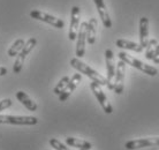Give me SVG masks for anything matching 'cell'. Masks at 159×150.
Instances as JSON below:
<instances>
[{"mask_svg":"<svg viewBox=\"0 0 159 150\" xmlns=\"http://www.w3.org/2000/svg\"><path fill=\"white\" fill-rule=\"evenodd\" d=\"M70 65H72L73 68H75L76 71H79L81 74L87 75L89 79H91L93 82L98 83L99 86H107V80H106V77H104L103 75H100L93 68L88 66L87 63H84L83 61H81L79 58H73L70 60Z\"/></svg>","mask_w":159,"mask_h":150,"instance_id":"obj_1","label":"cell"},{"mask_svg":"<svg viewBox=\"0 0 159 150\" xmlns=\"http://www.w3.org/2000/svg\"><path fill=\"white\" fill-rule=\"evenodd\" d=\"M118 55H119V59L122 60L123 63L130 65L133 67H135L136 69H139V71H142L143 73L150 75V76H156V75L158 74L157 68H155L153 66H150V65H148V63H143L141 60L136 59V58L131 57L130 54H128L126 52H120Z\"/></svg>","mask_w":159,"mask_h":150,"instance_id":"obj_2","label":"cell"},{"mask_svg":"<svg viewBox=\"0 0 159 150\" xmlns=\"http://www.w3.org/2000/svg\"><path fill=\"white\" fill-rule=\"evenodd\" d=\"M36 44H37V40L36 38H34V37L29 38V40L25 42L23 49L21 50V52L17 54V57H16V60H15V63H14V66H13V72H14L15 74H19V73L21 72V69H22V67H23L24 60H25V58H27V55L34 50V48L36 46Z\"/></svg>","mask_w":159,"mask_h":150,"instance_id":"obj_3","label":"cell"},{"mask_svg":"<svg viewBox=\"0 0 159 150\" xmlns=\"http://www.w3.org/2000/svg\"><path fill=\"white\" fill-rule=\"evenodd\" d=\"M38 119L31 115H0V124H11V125H37Z\"/></svg>","mask_w":159,"mask_h":150,"instance_id":"obj_4","label":"cell"},{"mask_svg":"<svg viewBox=\"0 0 159 150\" xmlns=\"http://www.w3.org/2000/svg\"><path fill=\"white\" fill-rule=\"evenodd\" d=\"M102 86H99L98 83H96L92 81L91 83H90V88H91L92 92H93V95L96 96V98H97V101L99 102L100 106L103 107V110L105 113H107V115H111L112 112H113V107H112L111 103L108 102L107 97H106V95L104 94V91L102 90Z\"/></svg>","mask_w":159,"mask_h":150,"instance_id":"obj_5","label":"cell"},{"mask_svg":"<svg viewBox=\"0 0 159 150\" xmlns=\"http://www.w3.org/2000/svg\"><path fill=\"white\" fill-rule=\"evenodd\" d=\"M30 16L32 19H36V20L43 21L45 23H48L53 26L54 28H58V29H62L65 26V22L62 20H60L58 17L53 15H50V14H46L44 12H40V11H37V9H34L30 12Z\"/></svg>","mask_w":159,"mask_h":150,"instance_id":"obj_6","label":"cell"},{"mask_svg":"<svg viewBox=\"0 0 159 150\" xmlns=\"http://www.w3.org/2000/svg\"><path fill=\"white\" fill-rule=\"evenodd\" d=\"M105 61H106V69H107V86L106 87L110 89V90H113V79L116 76V63H114V54H113V51L107 49L105 51Z\"/></svg>","mask_w":159,"mask_h":150,"instance_id":"obj_7","label":"cell"},{"mask_svg":"<svg viewBox=\"0 0 159 150\" xmlns=\"http://www.w3.org/2000/svg\"><path fill=\"white\" fill-rule=\"evenodd\" d=\"M125 72H126V63L120 60L116 63V76H114V86L113 90L116 91V95H121L123 92V82H125Z\"/></svg>","mask_w":159,"mask_h":150,"instance_id":"obj_8","label":"cell"},{"mask_svg":"<svg viewBox=\"0 0 159 150\" xmlns=\"http://www.w3.org/2000/svg\"><path fill=\"white\" fill-rule=\"evenodd\" d=\"M159 146V138H139V140H131L125 144V148L128 150H135L145 147H156Z\"/></svg>","mask_w":159,"mask_h":150,"instance_id":"obj_9","label":"cell"},{"mask_svg":"<svg viewBox=\"0 0 159 150\" xmlns=\"http://www.w3.org/2000/svg\"><path fill=\"white\" fill-rule=\"evenodd\" d=\"M80 29V7L73 6L72 13H70V26H69V31L68 37L70 40H75L79 34Z\"/></svg>","mask_w":159,"mask_h":150,"instance_id":"obj_10","label":"cell"},{"mask_svg":"<svg viewBox=\"0 0 159 150\" xmlns=\"http://www.w3.org/2000/svg\"><path fill=\"white\" fill-rule=\"evenodd\" d=\"M87 26L88 22H82L80 26L77 34V43H76V57L82 58L85 53V40H87Z\"/></svg>","mask_w":159,"mask_h":150,"instance_id":"obj_11","label":"cell"},{"mask_svg":"<svg viewBox=\"0 0 159 150\" xmlns=\"http://www.w3.org/2000/svg\"><path fill=\"white\" fill-rule=\"evenodd\" d=\"M81 80H82V75L80 74V73H76V74L73 75V77L69 80V82H68L67 87L65 88L64 91L59 95L60 102H65V101H67L68 97L72 95V92L75 90V88L77 87V84L81 82Z\"/></svg>","mask_w":159,"mask_h":150,"instance_id":"obj_12","label":"cell"},{"mask_svg":"<svg viewBox=\"0 0 159 150\" xmlns=\"http://www.w3.org/2000/svg\"><path fill=\"white\" fill-rule=\"evenodd\" d=\"M93 2H95L96 7H97V11H98V14H99L100 19H102L104 27L112 28L111 17H110V14L107 12V8H106V5L104 2V0H93Z\"/></svg>","mask_w":159,"mask_h":150,"instance_id":"obj_13","label":"cell"},{"mask_svg":"<svg viewBox=\"0 0 159 150\" xmlns=\"http://www.w3.org/2000/svg\"><path fill=\"white\" fill-rule=\"evenodd\" d=\"M139 40H141V46L147 48L149 43V20L148 17L143 16L139 20Z\"/></svg>","mask_w":159,"mask_h":150,"instance_id":"obj_14","label":"cell"},{"mask_svg":"<svg viewBox=\"0 0 159 150\" xmlns=\"http://www.w3.org/2000/svg\"><path fill=\"white\" fill-rule=\"evenodd\" d=\"M16 98H17L19 102H21V104H22L23 106L27 107L29 111L34 112V111L37 110L36 102H34V101H32L24 91H17V92H16Z\"/></svg>","mask_w":159,"mask_h":150,"instance_id":"obj_15","label":"cell"},{"mask_svg":"<svg viewBox=\"0 0 159 150\" xmlns=\"http://www.w3.org/2000/svg\"><path fill=\"white\" fill-rule=\"evenodd\" d=\"M116 46L120 49H126V50H130V51L134 52H141L143 51V48L141 46V44H137L135 42H130V40H116Z\"/></svg>","mask_w":159,"mask_h":150,"instance_id":"obj_16","label":"cell"},{"mask_svg":"<svg viewBox=\"0 0 159 150\" xmlns=\"http://www.w3.org/2000/svg\"><path fill=\"white\" fill-rule=\"evenodd\" d=\"M96 31H97V20L95 17H91L87 26V40L89 44H95Z\"/></svg>","mask_w":159,"mask_h":150,"instance_id":"obj_17","label":"cell"},{"mask_svg":"<svg viewBox=\"0 0 159 150\" xmlns=\"http://www.w3.org/2000/svg\"><path fill=\"white\" fill-rule=\"evenodd\" d=\"M66 143L68 146L74 147V148H79V149H87L90 150L92 148V144L88 141H84V140H81V138H66Z\"/></svg>","mask_w":159,"mask_h":150,"instance_id":"obj_18","label":"cell"},{"mask_svg":"<svg viewBox=\"0 0 159 150\" xmlns=\"http://www.w3.org/2000/svg\"><path fill=\"white\" fill-rule=\"evenodd\" d=\"M24 44H25V40H24L23 38L16 40L15 42L13 43L12 46L9 48V50H8V55H9V57H15V55H17L21 52V50L23 49Z\"/></svg>","mask_w":159,"mask_h":150,"instance_id":"obj_19","label":"cell"},{"mask_svg":"<svg viewBox=\"0 0 159 150\" xmlns=\"http://www.w3.org/2000/svg\"><path fill=\"white\" fill-rule=\"evenodd\" d=\"M69 80H70V77H69V76H67V75H66V76H64V77L60 80L59 82H58V84H57L56 87H54V89H53V92H54L56 95L59 96L60 94L64 91L65 88L67 87Z\"/></svg>","mask_w":159,"mask_h":150,"instance_id":"obj_20","label":"cell"},{"mask_svg":"<svg viewBox=\"0 0 159 150\" xmlns=\"http://www.w3.org/2000/svg\"><path fill=\"white\" fill-rule=\"evenodd\" d=\"M50 144L56 150H70L69 148H67V146H65L62 142H60L58 138H50Z\"/></svg>","mask_w":159,"mask_h":150,"instance_id":"obj_21","label":"cell"},{"mask_svg":"<svg viewBox=\"0 0 159 150\" xmlns=\"http://www.w3.org/2000/svg\"><path fill=\"white\" fill-rule=\"evenodd\" d=\"M12 99L9 98H6V99H2V101H0V112L1 111L6 110V109H8V107L12 105Z\"/></svg>","mask_w":159,"mask_h":150,"instance_id":"obj_22","label":"cell"},{"mask_svg":"<svg viewBox=\"0 0 159 150\" xmlns=\"http://www.w3.org/2000/svg\"><path fill=\"white\" fill-rule=\"evenodd\" d=\"M152 61H155L156 63H159V43L155 44V49H153V55H152Z\"/></svg>","mask_w":159,"mask_h":150,"instance_id":"obj_23","label":"cell"},{"mask_svg":"<svg viewBox=\"0 0 159 150\" xmlns=\"http://www.w3.org/2000/svg\"><path fill=\"white\" fill-rule=\"evenodd\" d=\"M7 74V69L5 67H0V76H4Z\"/></svg>","mask_w":159,"mask_h":150,"instance_id":"obj_24","label":"cell"},{"mask_svg":"<svg viewBox=\"0 0 159 150\" xmlns=\"http://www.w3.org/2000/svg\"><path fill=\"white\" fill-rule=\"evenodd\" d=\"M80 150H87V149H80Z\"/></svg>","mask_w":159,"mask_h":150,"instance_id":"obj_25","label":"cell"}]
</instances>
